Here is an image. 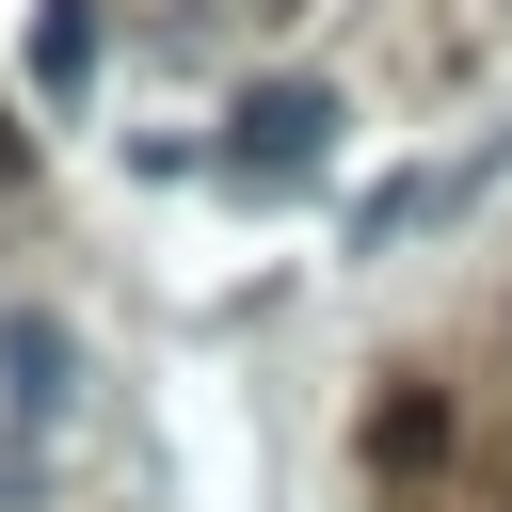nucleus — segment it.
Here are the masks:
<instances>
[{
  "mask_svg": "<svg viewBox=\"0 0 512 512\" xmlns=\"http://www.w3.org/2000/svg\"><path fill=\"white\" fill-rule=\"evenodd\" d=\"M80 80H96V0H48V16H32V96L64 112Z\"/></svg>",
  "mask_w": 512,
  "mask_h": 512,
  "instance_id": "nucleus-4",
  "label": "nucleus"
},
{
  "mask_svg": "<svg viewBox=\"0 0 512 512\" xmlns=\"http://www.w3.org/2000/svg\"><path fill=\"white\" fill-rule=\"evenodd\" d=\"M496 160H512V144H480V160H448V176H384V192H368V208H352V240H368V256H384V240H416V224H448V208H464V192H480V176H496Z\"/></svg>",
  "mask_w": 512,
  "mask_h": 512,
  "instance_id": "nucleus-3",
  "label": "nucleus"
},
{
  "mask_svg": "<svg viewBox=\"0 0 512 512\" xmlns=\"http://www.w3.org/2000/svg\"><path fill=\"white\" fill-rule=\"evenodd\" d=\"M320 160H336V96H320V80H256V96L224 112V144H208L224 192H304Z\"/></svg>",
  "mask_w": 512,
  "mask_h": 512,
  "instance_id": "nucleus-1",
  "label": "nucleus"
},
{
  "mask_svg": "<svg viewBox=\"0 0 512 512\" xmlns=\"http://www.w3.org/2000/svg\"><path fill=\"white\" fill-rule=\"evenodd\" d=\"M368 448H384V464H432V448H448V416H432V400H384V416H368Z\"/></svg>",
  "mask_w": 512,
  "mask_h": 512,
  "instance_id": "nucleus-5",
  "label": "nucleus"
},
{
  "mask_svg": "<svg viewBox=\"0 0 512 512\" xmlns=\"http://www.w3.org/2000/svg\"><path fill=\"white\" fill-rule=\"evenodd\" d=\"M0 176H16V128H0Z\"/></svg>",
  "mask_w": 512,
  "mask_h": 512,
  "instance_id": "nucleus-6",
  "label": "nucleus"
},
{
  "mask_svg": "<svg viewBox=\"0 0 512 512\" xmlns=\"http://www.w3.org/2000/svg\"><path fill=\"white\" fill-rule=\"evenodd\" d=\"M0 416H16V432H64V416H80V336H64L48 304H0Z\"/></svg>",
  "mask_w": 512,
  "mask_h": 512,
  "instance_id": "nucleus-2",
  "label": "nucleus"
}]
</instances>
